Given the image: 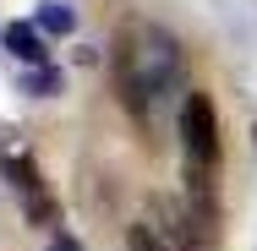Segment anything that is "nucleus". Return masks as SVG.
<instances>
[{
  "instance_id": "1",
  "label": "nucleus",
  "mask_w": 257,
  "mask_h": 251,
  "mask_svg": "<svg viewBox=\"0 0 257 251\" xmlns=\"http://www.w3.org/2000/svg\"><path fill=\"white\" fill-rule=\"evenodd\" d=\"M109 77L115 93L132 109L137 126H154L175 99H186V55L181 39L159 22H120L115 44H109Z\"/></svg>"
},
{
  "instance_id": "4",
  "label": "nucleus",
  "mask_w": 257,
  "mask_h": 251,
  "mask_svg": "<svg viewBox=\"0 0 257 251\" xmlns=\"http://www.w3.org/2000/svg\"><path fill=\"white\" fill-rule=\"evenodd\" d=\"M0 44H6V55H11L17 66H50V50H44L39 28H28V22H11V28L0 33Z\"/></svg>"
},
{
  "instance_id": "7",
  "label": "nucleus",
  "mask_w": 257,
  "mask_h": 251,
  "mask_svg": "<svg viewBox=\"0 0 257 251\" xmlns=\"http://www.w3.org/2000/svg\"><path fill=\"white\" fill-rule=\"evenodd\" d=\"M126 246L132 251H164V240H159L148 224H132V235H126Z\"/></svg>"
},
{
  "instance_id": "2",
  "label": "nucleus",
  "mask_w": 257,
  "mask_h": 251,
  "mask_svg": "<svg viewBox=\"0 0 257 251\" xmlns=\"http://www.w3.org/2000/svg\"><path fill=\"white\" fill-rule=\"evenodd\" d=\"M181 175H186V224H197V240L213 246L219 235V115L203 88H192L181 109Z\"/></svg>"
},
{
  "instance_id": "6",
  "label": "nucleus",
  "mask_w": 257,
  "mask_h": 251,
  "mask_svg": "<svg viewBox=\"0 0 257 251\" xmlns=\"http://www.w3.org/2000/svg\"><path fill=\"white\" fill-rule=\"evenodd\" d=\"M28 88H33V99H55L60 77H55L50 66H28Z\"/></svg>"
},
{
  "instance_id": "3",
  "label": "nucleus",
  "mask_w": 257,
  "mask_h": 251,
  "mask_svg": "<svg viewBox=\"0 0 257 251\" xmlns=\"http://www.w3.org/2000/svg\"><path fill=\"white\" fill-rule=\"evenodd\" d=\"M0 175H6V186L17 191V202H22V213H28L33 229H44V235L60 229V202H55V191L44 186L33 153L22 148V142H11L6 131H0Z\"/></svg>"
},
{
  "instance_id": "5",
  "label": "nucleus",
  "mask_w": 257,
  "mask_h": 251,
  "mask_svg": "<svg viewBox=\"0 0 257 251\" xmlns=\"http://www.w3.org/2000/svg\"><path fill=\"white\" fill-rule=\"evenodd\" d=\"M77 28V11H71V0H44V11H39V33H71Z\"/></svg>"
},
{
  "instance_id": "8",
  "label": "nucleus",
  "mask_w": 257,
  "mask_h": 251,
  "mask_svg": "<svg viewBox=\"0 0 257 251\" xmlns=\"http://www.w3.org/2000/svg\"><path fill=\"white\" fill-rule=\"evenodd\" d=\"M44 251H82V246H77V240H71L66 229H50V240H44Z\"/></svg>"
}]
</instances>
